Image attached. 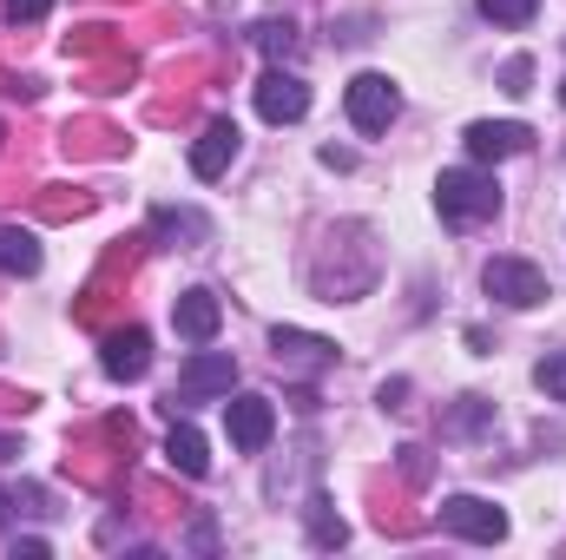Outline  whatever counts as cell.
Masks as SVG:
<instances>
[{
  "label": "cell",
  "mask_w": 566,
  "mask_h": 560,
  "mask_svg": "<svg viewBox=\"0 0 566 560\" xmlns=\"http://www.w3.org/2000/svg\"><path fill=\"white\" fill-rule=\"evenodd\" d=\"M461 145H468L474 165H501V158H514V152L534 145V126H521V120H474L461 133Z\"/></svg>",
  "instance_id": "cell-7"
},
{
  "label": "cell",
  "mask_w": 566,
  "mask_h": 560,
  "mask_svg": "<svg viewBox=\"0 0 566 560\" xmlns=\"http://www.w3.org/2000/svg\"><path fill=\"white\" fill-rule=\"evenodd\" d=\"M560 106H566V80H560Z\"/></svg>",
  "instance_id": "cell-26"
},
{
  "label": "cell",
  "mask_w": 566,
  "mask_h": 560,
  "mask_svg": "<svg viewBox=\"0 0 566 560\" xmlns=\"http://www.w3.org/2000/svg\"><path fill=\"white\" fill-rule=\"evenodd\" d=\"M99 370H106L113 383H139L145 370H151V336H145L139 323H133V330H113L106 350H99Z\"/></svg>",
  "instance_id": "cell-10"
},
{
  "label": "cell",
  "mask_w": 566,
  "mask_h": 560,
  "mask_svg": "<svg viewBox=\"0 0 566 560\" xmlns=\"http://www.w3.org/2000/svg\"><path fill=\"white\" fill-rule=\"evenodd\" d=\"M343 113H349L356 133H389V120L402 113V93H396L389 73H356L343 86Z\"/></svg>",
  "instance_id": "cell-3"
},
{
  "label": "cell",
  "mask_w": 566,
  "mask_h": 560,
  "mask_svg": "<svg viewBox=\"0 0 566 560\" xmlns=\"http://www.w3.org/2000/svg\"><path fill=\"white\" fill-rule=\"evenodd\" d=\"M534 383L554 396V403H566V350H547L541 356V370H534Z\"/></svg>",
  "instance_id": "cell-17"
},
{
  "label": "cell",
  "mask_w": 566,
  "mask_h": 560,
  "mask_svg": "<svg viewBox=\"0 0 566 560\" xmlns=\"http://www.w3.org/2000/svg\"><path fill=\"white\" fill-rule=\"evenodd\" d=\"M224 428H231V448L258 455L277 435V403L271 396H224Z\"/></svg>",
  "instance_id": "cell-6"
},
{
  "label": "cell",
  "mask_w": 566,
  "mask_h": 560,
  "mask_svg": "<svg viewBox=\"0 0 566 560\" xmlns=\"http://www.w3.org/2000/svg\"><path fill=\"white\" fill-rule=\"evenodd\" d=\"M258 113H264L271 126H296V120L310 113V86H303L296 73H283V66H271V73L258 80Z\"/></svg>",
  "instance_id": "cell-8"
},
{
  "label": "cell",
  "mask_w": 566,
  "mask_h": 560,
  "mask_svg": "<svg viewBox=\"0 0 566 560\" xmlns=\"http://www.w3.org/2000/svg\"><path fill=\"white\" fill-rule=\"evenodd\" d=\"M494 416V403H481V396H461V409H454V435H481Z\"/></svg>",
  "instance_id": "cell-19"
},
{
  "label": "cell",
  "mask_w": 566,
  "mask_h": 560,
  "mask_svg": "<svg viewBox=\"0 0 566 560\" xmlns=\"http://www.w3.org/2000/svg\"><path fill=\"white\" fill-rule=\"evenodd\" d=\"M402 475H409V481H422V475H428V462H422V448H416V442L402 448Z\"/></svg>",
  "instance_id": "cell-23"
},
{
  "label": "cell",
  "mask_w": 566,
  "mask_h": 560,
  "mask_svg": "<svg viewBox=\"0 0 566 560\" xmlns=\"http://www.w3.org/2000/svg\"><path fill=\"white\" fill-rule=\"evenodd\" d=\"M310 541H316V548H343V541H349V528H343V515H336V508H329L323 495L310 501Z\"/></svg>",
  "instance_id": "cell-15"
},
{
  "label": "cell",
  "mask_w": 566,
  "mask_h": 560,
  "mask_svg": "<svg viewBox=\"0 0 566 560\" xmlns=\"http://www.w3.org/2000/svg\"><path fill=\"white\" fill-rule=\"evenodd\" d=\"M231 390H238L231 350H205V343H198V356L178 370V403H185V409H191V403H224ZM178 403H171V409H178Z\"/></svg>",
  "instance_id": "cell-4"
},
{
  "label": "cell",
  "mask_w": 566,
  "mask_h": 560,
  "mask_svg": "<svg viewBox=\"0 0 566 560\" xmlns=\"http://www.w3.org/2000/svg\"><path fill=\"white\" fill-rule=\"evenodd\" d=\"M165 462H171L178 475H191V481L211 475V448H205V435H198L191 422H171V435H165Z\"/></svg>",
  "instance_id": "cell-12"
},
{
  "label": "cell",
  "mask_w": 566,
  "mask_h": 560,
  "mask_svg": "<svg viewBox=\"0 0 566 560\" xmlns=\"http://www.w3.org/2000/svg\"><path fill=\"white\" fill-rule=\"evenodd\" d=\"M481 13H488L494 27H507V33H521V27H534V13H541V0H481Z\"/></svg>",
  "instance_id": "cell-16"
},
{
  "label": "cell",
  "mask_w": 566,
  "mask_h": 560,
  "mask_svg": "<svg viewBox=\"0 0 566 560\" xmlns=\"http://www.w3.org/2000/svg\"><path fill=\"white\" fill-rule=\"evenodd\" d=\"M238 139H244V133H238L231 120H211V126L198 133V145H191V178H205V185H211V178H224V172H231V158H238Z\"/></svg>",
  "instance_id": "cell-11"
},
{
  "label": "cell",
  "mask_w": 566,
  "mask_h": 560,
  "mask_svg": "<svg viewBox=\"0 0 566 560\" xmlns=\"http://www.w3.org/2000/svg\"><path fill=\"white\" fill-rule=\"evenodd\" d=\"M13 455H20V442H13V435H0V462H13Z\"/></svg>",
  "instance_id": "cell-24"
},
{
  "label": "cell",
  "mask_w": 566,
  "mask_h": 560,
  "mask_svg": "<svg viewBox=\"0 0 566 560\" xmlns=\"http://www.w3.org/2000/svg\"><path fill=\"white\" fill-rule=\"evenodd\" d=\"M7 508H13V495H7V488H0V528H7Z\"/></svg>",
  "instance_id": "cell-25"
},
{
  "label": "cell",
  "mask_w": 566,
  "mask_h": 560,
  "mask_svg": "<svg viewBox=\"0 0 566 560\" xmlns=\"http://www.w3.org/2000/svg\"><path fill=\"white\" fill-rule=\"evenodd\" d=\"M158 231H165V238H178V231H185V238H205V225H198L191 211H158Z\"/></svg>",
  "instance_id": "cell-20"
},
{
  "label": "cell",
  "mask_w": 566,
  "mask_h": 560,
  "mask_svg": "<svg viewBox=\"0 0 566 560\" xmlns=\"http://www.w3.org/2000/svg\"><path fill=\"white\" fill-rule=\"evenodd\" d=\"M171 323H178V336H185V343H211V336H218V323H224V303H218V290H205V283L178 290V303H171Z\"/></svg>",
  "instance_id": "cell-9"
},
{
  "label": "cell",
  "mask_w": 566,
  "mask_h": 560,
  "mask_svg": "<svg viewBox=\"0 0 566 560\" xmlns=\"http://www.w3.org/2000/svg\"><path fill=\"white\" fill-rule=\"evenodd\" d=\"M0 7H7V20H20V27H27V20H46V13H53V0H0Z\"/></svg>",
  "instance_id": "cell-21"
},
{
  "label": "cell",
  "mask_w": 566,
  "mask_h": 560,
  "mask_svg": "<svg viewBox=\"0 0 566 560\" xmlns=\"http://www.w3.org/2000/svg\"><path fill=\"white\" fill-rule=\"evenodd\" d=\"M434 211L454 218V225H481V218H494V211H501V185H494V172H481V165H448V172L434 178Z\"/></svg>",
  "instance_id": "cell-1"
},
{
  "label": "cell",
  "mask_w": 566,
  "mask_h": 560,
  "mask_svg": "<svg viewBox=\"0 0 566 560\" xmlns=\"http://www.w3.org/2000/svg\"><path fill=\"white\" fill-rule=\"evenodd\" d=\"M527 80H534V60H507V66H501V86H507V93H527Z\"/></svg>",
  "instance_id": "cell-22"
},
{
  "label": "cell",
  "mask_w": 566,
  "mask_h": 560,
  "mask_svg": "<svg viewBox=\"0 0 566 560\" xmlns=\"http://www.w3.org/2000/svg\"><path fill=\"white\" fill-rule=\"evenodd\" d=\"M258 40H264V53H271V60H290V53H296V27H290V20H264V27H258Z\"/></svg>",
  "instance_id": "cell-18"
},
{
  "label": "cell",
  "mask_w": 566,
  "mask_h": 560,
  "mask_svg": "<svg viewBox=\"0 0 566 560\" xmlns=\"http://www.w3.org/2000/svg\"><path fill=\"white\" fill-rule=\"evenodd\" d=\"M271 350H277V363L283 356H303V363H329L336 356V343H323V336H310V330H271Z\"/></svg>",
  "instance_id": "cell-14"
},
{
  "label": "cell",
  "mask_w": 566,
  "mask_h": 560,
  "mask_svg": "<svg viewBox=\"0 0 566 560\" xmlns=\"http://www.w3.org/2000/svg\"><path fill=\"white\" fill-rule=\"evenodd\" d=\"M441 528L461 535V541H481V548L507 541V515H501L494 501H481V495H448V501H441Z\"/></svg>",
  "instance_id": "cell-5"
},
{
  "label": "cell",
  "mask_w": 566,
  "mask_h": 560,
  "mask_svg": "<svg viewBox=\"0 0 566 560\" xmlns=\"http://www.w3.org/2000/svg\"><path fill=\"white\" fill-rule=\"evenodd\" d=\"M481 290H488L494 303H507V310H534V303H547V297H554L547 271H541V265H527V258H488Z\"/></svg>",
  "instance_id": "cell-2"
},
{
  "label": "cell",
  "mask_w": 566,
  "mask_h": 560,
  "mask_svg": "<svg viewBox=\"0 0 566 560\" xmlns=\"http://www.w3.org/2000/svg\"><path fill=\"white\" fill-rule=\"evenodd\" d=\"M40 265H46L40 238L20 231V225H0V271H13V278H40Z\"/></svg>",
  "instance_id": "cell-13"
}]
</instances>
